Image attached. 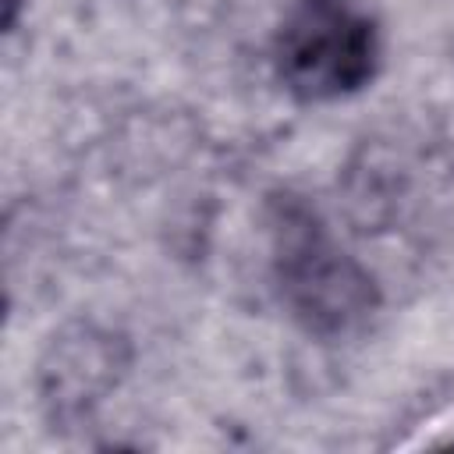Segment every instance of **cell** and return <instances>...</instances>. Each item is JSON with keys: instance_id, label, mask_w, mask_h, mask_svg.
I'll return each mask as SVG.
<instances>
[{"instance_id": "cell-1", "label": "cell", "mask_w": 454, "mask_h": 454, "mask_svg": "<svg viewBox=\"0 0 454 454\" xmlns=\"http://www.w3.org/2000/svg\"><path fill=\"white\" fill-rule=\"evenodd\" d=\"M273 284L291 319L316 337H344L380 309L372 273L337 245L319 213L284 192L266 206Z\"/></svg>"}, {"instance_id": "cell-2", "label": "cell", "mask_w": 454, "mask_h": 454, "mask_svg": "<svg viewBox=\"0 0 454 454\" xmlns=\"http://www.w3.org/2000/svg\"><path fill=\"white\" fill-rule=\"evenodd\" d=\"M380 25L358 0H294L273 39V67L298 103L362 92L380 71Z\"/></svg>"}, {"instance_id": "cell-4", "label": "cell", "mask_w": 454, "mask_h": 454, "mask_svg": "<svg viewBox=\"0 0 454 454\" xmlns=\"http://www.w3.org/2000/svg\"><path fill=\"white\" fill-rule=\"evenodd\" d=\"M14 14H18V0H7V14H4V25L7 28L14 25Z\"/></svg>"}, {"instance_id": "cell-3", "label": "cell", "mask_w": 454, "mask_h": 454, "mask_svg": "<svg viewBox=\"0 0 454 454\" xmlns=\"http://www.w3.org/2000/svg\"><path fill=\"white\" fill-rule=\"evenodd\" d=\"M128 344L92 323H78L50 340L39 362V394L53 422H74L92 411L124 376Z\"/></svg>"}]
</instances>
